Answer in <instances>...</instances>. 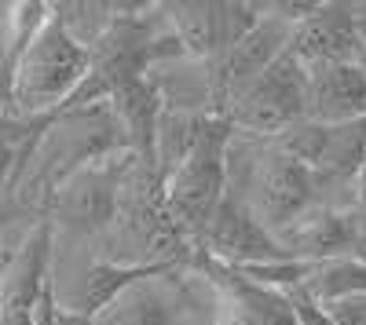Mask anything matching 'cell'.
I'll return each instance as SVG.
<instances>
[{
  "mask_svg": "<svg viewBox=\"0 0 366 325\" xmlns=\"http://www.w3.org/2000/svg\"><path fill=\"white\" fill-rule=\"evenodd\" d=\"M224 296L205 274L154 267L96 311L92 325H220Z\"/></svg>",
  "mask_w": 366,
  "mask_h": 325,
  "instance_id": "7a4b0ae2",
  "label": "cell"
},
{
  "mask_svg": "<svg viewBox=\"0 0 366 325\" xmlns=\"http://www.w3.org/2000/svg\"><path fill=\"white\" fill-rule=\"evenodd\" d=\"M362 238V223L352 212H337L326 205H312L297 223H290L279 234V245L286 249V256L293 259H337V256H355Z\"/></svg>",
  "mask_w": 366,
  "mask_h": 325,
  "instance_id": "8fae6325",
  "label": "cell"
},
{
  "mask_svg": "<svg viewBox=\"0 0 366 325\" xmlns=\"http://www.w3.org/2000/svg\"><path fill=\"white\" fill-rule=\"evenodd\" d=\"M88 70H92V51L63 26L51 4L48 22L11 63L8 113L26 117V121L59 117L88 81Z\"/></svg>",
  "mask_w": 366,
  "mask_h": 325,
  "instance_id": "6da1fadb",
  "label": "cell"
},
{
  "mask_svg": "<svg viewBox=\"0 0 366 325\" xmlns=\"http://www.w3.org/2000/svg\"><path fill=\"white\" fill-rule=\"evenodd\" d=\"M359 183H362V197H366V172L359 175Z\"/></svg>",
  "mask_w": 366,
  "mask_h": 325,
  "instance_id": "9a60e30c",
  "label": "cell"
},
{
  "mask_svg": "<svg viewBox=\"0 0 366 325\" xmlns=\"http://www.w3.org/2000/svg\"><path fill=\"white\" fill-rule=\"evenodd\" d=\"M231 139L234 128L224 117L209 113L191 150L183 154L172 172L162 180L165 187V209L169 216L194 238H202V230L209 227V220L217 216V209L227 197V180H231Z\"/></svg>",
  "mask_w": 366,
  "mask_h": 325,
  "instance_id": "3957f363",
  "label": "cell"
},
{
  "mask_svg": "<svg viewBox=\"0 0 366 325\" xmlns=\"http://www.w3.org/2000/svg\"><path fill=\"white\" fill-rule=\"evenodd\" d=\"M139 161L136 154L129 158H99L84 168H77L70 180L51 194L59 223H66L77 234H103L114 230L121 216V201H125V183H129V165Z\"/></svg>",
  "mask_w": 366,
  "mask_h": 325,
  "instance_id": "8992f818",
  "label": "cell"
},
{
  "mask_svg": "<svg viewBox=\"0 0 366 325\" xmlns=\"http://www.w3.org/2000/svg\"><path fill=\"white\" fill-rule=\"evenodd\" d=\"M198 245L212 256V263H220V267H249V263L293 259V256H286L279 238L249 212V205L231 197V194L224 197L217 216H212L209 227L202 230Z\"/></svg>",
  "mask_w": 366,
  "mask_h": 325,
  "instance_id": "ba28073f",
  "label": "cell"
},
{
  "mask_svg": "<svg viewBox=\"0 0 366 325\" xmlns=\"http://www.w3.org/2000/svg\"><path fill=\"white\" fill-rule=\"evenodd\" d=\"M330 314L333 325H366V289L362 292H352V296H341L322 307Z\"/></svg>",
  "mask_w": 366,
  "mask_h": 325,
  "instance_id": "5bb4252c",
  "label": "cell"
},
{
  "mask_svg": "<svg viewBox=\"0 0 366 325\" xmlns=\"http://www.w3.org/2000/svg\"><path fill=\"white\" fill-rule=\"evenodd\" d=\"M51 223L29 227L0 271V325H37L51 296Z\"/></svg>",
  "mask_w": 366,
  "mask_h": 325,
  "instance_id": "52a82bcc",
  "label": "cell"
},
{
  "mask_svg": "<svg viewBox=\"0 0 366 325\" xmlns=\"http://www.w3.org/2000/svg\"><path fill=\"white\" fill-rule=\"evenodd\" d=\"M297 289L308 292L319 307L341 300V296H352V292H362L366 289V259H359V256L319 259V263H312L308 278H304Z\"/></svg>",
  "mask_w": 366,
  "mask_h": 325,
  "instance_id": "4fadbf2b",
  "label": "cell"
},
{
  "mask_svg": "<svg viewBox=\"0 0 366 325\" xmlns=\"http://www.w3.org/2000/svg\"><path fill=\"white\" fill-rule=\"evenodd\" d=\"M315 190H319V175L297 158H290L274 139H264L249 168V194L242 201L279 238L290 223H297L312 205H319Z\"/></svg>",
  "mask_w": 366,
  "mask_h": 325,
  "instance_id": "5b68a950",
  "label": "cell"
},
{
  "mask_svg": "<svg viewBox=\"0 0 366 325\" xmlns=\"http://www.w3.org/2000/svg\"><path fill=\"white\" fill-rule=\"evenodd\" d=\"M304 77H308V70L290 51H282L257 81L238 88L224 103L220 117L231 128H242L260 139L282 135L290 125L304 121Z\"/></svg>",
  "mask_w": 366,
  "mask_h": 325,
  "instance_id": "277c9868",
  "label": "cell"
},
{
  "mask_svg": "<svg viewBox=\"0 0 366 325\" xmlns=\"http://www.w3.org/2000/svg\"><path fill=\"white\" fill-rule=\"evenodd\" d=\"M209 271L224 278V318H220V325H300L286 292L253 285L246 278H238L234 271L220 267V263H212Z\"/></svg>",
  "mask_w": 366,
  "mask_h": 325,
  "instance_id": "7c38bea8",
  "label": "cell"
},
{
  "mask_svg": "<svg viewBox=\"0 0 366 325\" xmlns=\"http://www.w3.org/2000/svg\"><path fill=\"white\" fill-rule=\"evenodd\" d=\"M304 121L352 125L366 121V66L362 63H322L304 66Z\"/></svg>",
  "mask_w": 366,
  "mask_h": 325,
  "instance_id": "30bf717a",
  "label": "cell"
},
{
  "mask_svg": "<svg viewBox=\"0 0 366 325\" xmlns=\"http://www.w3.org/2000/svg\"><path fill=\"white\" fill-rule=\"evenodd\" d=\"M286 51L300 66L359 63V8L355 4H315L290 33Z\"/></svg>",
  "mask_w": 366,
  "mask_h": 325,
  "instance_id": "9c48e42d",
  "label": "cell"
}]
</instances>
